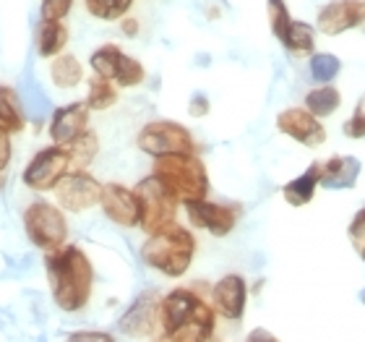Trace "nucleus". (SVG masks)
Instances as JSON below:
<instances>
[{
  "label": "nucleus",
  "instance_id": "obj_1",
  "mask_svg": "<svg viewBox=\"0 0 365 342\" xmlns=\"http://www.w3.org/2000/svg\"><path fill=\"white\" fill-rule=\"evenodd\" d=\"M217 329V311L193 288H175L160 301V340L206 342Z\"/></svg>",
  "mask_w": 365,
  "mask_h": 342
},
{
  "label": "nucleus",
  "instance_id": "obj_2",
  "mask_svg": "<svg viewBox=\"0 0 365 342\" xmlns=\"http://www.w3.org/2000/svg\"><path fill=\"white\" fill-rule=\"evenodd\" d=\"M45 274L55 306L66 313L86 308L94 293V266L78 246H63L45 256Z\"/></svg>",
  "mask_w": 365,
  "mask_h": 342
},
{
  "label": "nucleus",
  "instance_id": "obj_3",
  "mask_svg": "<svg viewBox=\"0 0 365 342\" xmlns=\"http://www.w3.org/2000/svg\"><path fill=\"white\" fill-rule=\"evenodd\" d=\"M193 256H196V238L185 225H178V222L146 236L141 246V261L149 269L173 280L188 272Z\"/></svg>",
  "mask_w": 365,
  "mask_h": 342
},
{
  "label": "nucleus",
  "instance_id": "obj_4",
  "mask_svg": "<svg viewBox=\"0 0 365 342\" xmlns=\"http://www.w3.org/2000/svg\"><path fill=\"white\" fill-rule=\"evenodd\" d=\"M152 173L180 204L209 196V173H206V165L198 157V152L160 154V157H154Z\"/></svg>",
  "mask_w": 365,
  "mask_h": 342
},
{
  "label": "nucleus",
  "instance_id": "obj_5",
  "mask_svg": "<svg viewBox=\"0 0 365 342\" xmlns=\"http://www.w3.org/2000/svg\"><path fill=\"white\" fill-rule=\"evenodd\" d=\"M63 212L66 209L61 204H50V201H31L24 209L26 238L45 253L58 251L68 243V222Z\"/></svg>",
  "mask_w": 365,
  "mask_h": 342
},
{
  "label": "nucleus",
  "instance_id": "obj_6",
  "mask_svg": "<svg viewBox=\"0 0 365 342\" xmlns=\"http://www.w3.org/2000/svg\"><path fill=\"white\" fill-rule=\"evenodd\" d=\"M267 19L274 39L287 53H292L295 58H305V55L316 53V34H319V29L308 21L292 19L284 0H267Z\"/></svg>",
  "mask_w": 365,
  "mask_h": 342
},
{
  "label": "nucleus",
  "instance_id": "obj_7",
  "mask_svg": "<svg viewBox=\"0 0 365 342\" xmlns=\"http://www.w3.org/2000/svg\"><path fill=\"white\" fill-rule=\"evenodd\" d=\"M133 191H136L138 204H141V222H138V228L144 230L146 236H152V233L175 222L180 201L162 186V181L154 173L146 175L144 181H138Z\"/></svg>",
  "mask_w": 365,
  "mask_h": 342
},
{
  "label": "nucleus",
  "instance_id": "obj_8",
  "mask_svg": "<svg viewBox=\"0 0 365 342\" xmlns=\"http://www.w3.org/2000/svg\"><path fill=\"white\" fill-rule=\"evenodd\" d=\"M73 168V160H71L68 146L53 144L39 149L34 157L29 160V165L24 168V186L37 193H47V191H55V186L63 181V175Z\"/></svg>",
  "mask_w": 365,
  "mask_h": 342
},
{
  "label": "nucleus",
  "instance_id": "obj_9",
  "mask_svg": "<svg viewBox=\"0 0 365 342\" xmlns=\"http://www.w3.org/2000/svg\"><path fill=\"white\" fill-rule=\"evenodd\" d=\"M136 146L149 157L160 154H180V152H198L193 134L182 123L175 121H152L138 131Z\"/></svg>",
  "mask_w": 365,
  "mask_h": 342
},
{
  "label": "nucleus",
  "instance_id": "obj_10",
  "mask_svg": "<svg viewBox=\"0 0 365 342\" xmlns=\"http://www.w3.org/2000/svg\"><path fill=\"white\" fill-rule=\"evenodd\" d=\"M89 66L94 74L115 81L120 89H130V86L144 84V79H146L144 63L136 61V58H130L128 53H123L120 47L113 45V42L97 47L89 58Z\"/></svg>",
  "mask_w": 365,
  "mask_h": 342
},
{
  "label": "nucleus",
  "instance_id": "obj_11",
  "mask_svg": "<svg viewBox=\"0 0 365 342\" xmlns=\"http://www.w3.org/2000/svg\"><path fill=\"white\" fill-rule=\"evenodd\" d=\"M185 214L193 228L206 230L214 238H225L237 228V222L243 217V206L240 204H227V201H206V198H196L188 201Z\"/></svg>",
  "mask_w": 365,
  "mask_h": 342
},
{
  "label": "nucleus",
  "instance_id": "obj_12",
  "mask_svg": "<svg viewBox=\"0 0 365 342\" xmlns=\"http://www.w3.org/2000/svg\"><path fill=\"white\" fill-rule=\"evenodd\" d=\"M102 186L86 168H71L63 175V181L55 186V198L66 212H86L91 206H99Z\"/></svg>",
  "mask_w": 365,
  "mask_h": 342
},
{
  "label": "nucleus",
  "instance_id": "obj_13",
  "mask_svg": "<svg viewBox=\"0 0 365 342\" xmlns=\"http://www.w3.org/2000/svg\"><path fill=\"white\" fill-rule=\"evenodd\" d=\"M360 26H365V0H329L316 14V29L324 37H339Z\"/></svg>",
  "mask_w": 365,
  "mask_h": 342
},
{
  "label": "nucleus",
  "instance_id": "obj_14",
  "mask_svg": "<svg viewBox=\"0 0 365 342\" xmlns=\"http://www.w3.org/2000/svg\"><path fill=\"white\" fill-rule=\"evenodd\" d=\"M277 131L282 136L292 139L295 144H303L308 149H316L327 141V129L321 118L308 110V107H284L279 115H277Z\"/></svg>",
  "mask_w": 365,
  "mask_h": 342
},
{
  "label": "nucleus",
  "instance_id": "obj_15",
  "mask_svg": "<svg viewBox=\"0 0 365 342\" xmlns=\"http://www.w3.org/2000/svg\"><path fill=\"white\" fill-rule=\"evenodd\" d=\"M160 301L154 290H146L130 303V308L118 321V332L125 337L160 335Z\"/></svg>",
  "mask_w": 365,
  "mask_h": 342
},
{
  "label": "nucleus",
  "instance_id": "obj_16",
  "mask_svg": "<svg viewBox=\"0 0 365 342\" xmlns=\"http://www.w3.org/2000/svg\"><path fill=\"white\" fill-rule=\"evenodd\" d=\"M99 206L110 222L118 228H138L141 222V204H138L136 191L123 186V183H105Z\"/></svg>",
  "mask_w": 365,
  "mask_h": 342
},
{
  "label": "nucleus",
  "instance_id": "obj_17",
  "mask_svg": "<svg viewBox=\"0 0 365 342\" xmlns=\"http://www.w3.org/2000/svg\"><path fill=\"white\" fill-rule=\"evenodd\" d=\"M217 316L227 321H240L245 316V306H248V285L240 274H225L209 293Z\"/></svg>",
  "mask_w": 365,
  "mask_h": 342
},
{
  "label": "nucleus",
  "instance_id": "obj_18",
  "mask_svg": "<svg viewBox=\"0 0 365 342\" xmlns=\"http://www.w3.org/2000/svg\"><path fill=\"white\" fill-rule=\"evenodd\" d=\"M89 113L91 110L86 102H73V105L58 107L53 118H50V139H53V144H73L84 131H89Z\"/></svg>",
  "mask_w": 365,
  "mask_h": 342
},
{
  "label": "nucleus",
  "instance_id": "obj_19",
  "mask_svg": "<svg viewBox=\"0 0 365 342\" xmlns=\"http://www.w3.org/2000/svg\"><path fill=\"white\" fill-rule=\"evenodd\" d=\"M363 173V162L352 154H331L327 160H319L321 188L329 191H350L358 186V178Z\"/></svg>",
  "mask_w": 365,
  "mask_h": 342
},
{
  "label": "nucleus",
  "instance_id": "obj_20",
  "mask_svg": "<svg viewBox=\"0 0 365 342\" xmlns=\"http://www.w3.org/2000/svg\"><path fill=\"white\" fill-rule=\"evenodd\" d=\"M321 188V178H319V162H311L308 168L300 175H295L292 181H287L282 186V198L287 201L289 206H308L316 196V191Z\"/></svg>",
  "mask_w": 365,
  "mask_h": 342
},
{
  "label": "nucleus",
  "instance_id": "obj_21",
  "mask_svg": "<svg viewBox=\"0 0 365 342\" xmlns=\"http://www.w3.org/2000/svg\"><path fill=\"white\" fill-rule=\"evenodd\" d=\"M68 29L63 21H50V19H42L37 29V53L42 58H50L53 61L55 55H61L68 45Z\"/></svg>",
  "mask_w": 365,
  "mask_h": 342
},
{
  "label": "nucleus",
  "instance_id": "obj_22",
  "mask_svg": "<svg viewBox=\"0 0 365 342\" xmlns=\"http://www.w3.org/2000/svg\"><path fill=\"white\" fill-rule=\"evenodd\" d=\"M50 81H53L58 89H73L84 81V66L76 55L61 53L55 55L53 63H50Z\"/></svg>",
  "mask_w": 365,
  "mask_h": 342
},
{
  "label": "nucleus",
  "instance_id": "obj_23",
  "mask_svg": "<svg viewBox=\"0 0 365 342\" xmlns=\"http://www.w3.org/2000/svg\"><path fill=\"white\" fill-rule=\"evenodd\" d=\"M303 105L308 107L316 118H329V115H334L336 110L342 107V91L331 84H319L305 94Z\"/></svg>",
  "mask_w": 365,
  "mask_h": 342
},
{
  "label": "nucleus",
  "instance_id": "obj_24",
  "mask_svg": "<svg viewBox=\"0 0 365 342\" xmlns=\"http://www.w3.org/2000/svg\"><path fill=\"white\" fill-rule=\"evenodd\" d=\"M24 126H26V118L16 89L0 86V129H6L8 134H21Z\"/></svg>",
  "mask_w": 365,
  "mask_h": 342
},
{
  "label": "nucleus",
  "instance_id": "obj_25",
  "mask_svg": "<svg viewBox=\"0 0 365 342\" xmlns=\"http://www.w3.org/2000/svg\"><path fill=\"white\" fill-rule=\"evenodd\" d=\"M118 89L120 86L115 84V81H110V79L99 76V74H94V76L89 79V91H86V105H89V110H94V113H99V110H110L113 105H118Z\"/></svg>",
  "mask_w": 365,
  "mask_h": 342
},
{
  "label": "nucleus",
  "instance_id": "obj_26",
  "mask_svg": "<svg viewBox=\"0 0 365 342\" xmlns=\"http://www.w3.org/2000/svg\"><path fill=\"white\" fill-rule=\"evenodd\" d=\"M68 152H71V160H73V168H89L91 162L97 160L99 154V139L94 131H84L81 136L68 144Z\"/></svg>",
  "mask_w": 365,
  "mask_h": 342
},
{
  "label": "nucleus",
  "instance_id": "obj_27",
  "mask_svg": "<svg viewBox=\"0 0 365 342\" xmlns=\"http://www.w3.org/2000/svg\"><path fill=\"white\" fill-rule=\"evenodd\" d=\"M84 6L99 21H120L123 16H128L133 0H84Z\"/></svg>",
  "mask_w": 365,
  "mask_h": 342
},
{
  "label": "nucleus",
  "instance_id": "obj_28",
  "mask_svg": "<svg viewBox=\"0 0 365 342\" xmlns=\"http://www.w3.org/2000/svg\"><path fill=\"white\" fill-rule=\"evenodd\" d=\"M342 71V61L334 53H313L311 55V76L319 84H331Z\"/></svg>",
  "mask_w": 365,
  "mask_h": 342
},
{
  "label": "nucleus",
  "instance_id": "obj_29",
  "mask_svg": "<svg viewBox=\"0 0 365 342\" xmlns=\"http://www.w3.org/2000/svg\"><path fill=\"white\" fill-rule=\"evenodd\" d=\"M342 134L347 139H365V94L358 99V105H355V110H352V115L344 121L342 126Z\"/></svg>",
  "mask_w": 365,
  "mask_h": 342
},
{
  "label": "nucleus",
  "instance_id": "obj_30",
  "mask_svg": "<svg viewBox=\"0 0 365 342\" xmlns=\"http://www.w3.org/2000/svg\"><path fill=\"white\" fill-rule=\"evenodd\" d=\"M347 238H350V243H352V251L365 261V206L358 209L355 217H352L350 228H347Z\"/></svg>",
  "mask_w": 365,
  "mask_h": 342
},
{
  "label": "nucleus",
  "instance_id": "obj_31",
  "mask_svg": "<svg viewBox=\"0 0 365 342\" xmlns=\"http://www.w3.org/2000/svg\"><path fill=\"white\" fill-rule=\"evenodd\" d=\"M73 0H42V19L50 21H63L71 14Z\"/></svg>",
  "mask_w": 365,
  "mask_h": 342
},
{
  "label": "nucleus",
  "instance_id": "obj_32",
  "mask_svg": "<svg viewBox=\"0 0 365 342\" xmlns=\"http://www.w3.org/2000/svg\"><path fill=\"white\" fill-rule=\"evenodd\" d=\"M190 118H206L209 115V97L206 94H193L188 102Z\"/></svg>",
  "mask_w": 365,
  "mask_h": 342
},
{
  "label": "nucleus",
  "instance_id": "obj_33",
  "mask_svg": "<svg viewBox=\"0 0 365 342\" xmlns=\"http://www.w3.org/2000/svg\"><path fill=\"white\" fill-rule=\"evenodd\" d=\"M11 134H8L6 129H0V173H3V170L8 168V162H11V152H14V149H11Z\"/></svg>",
  "mask_w": 365,
  "mask_h": 342
},
{
  "label": "nucleus",
  "instance_id": "obj_34",
  "mask_svg": "<svg viewBox=\"0 0 365 342\" xmlns=\"http://www.w3.org/2000/svg\"><path fill=\"white\" fill-rule=\"evenodd\" d=\"M120 29H123V34H125V37H136L138 29H141V24H138L133 16H123V19H120Z\"/></svg>",
  "mask_w": 365,
  "mask_h": 342
},
{
  "label": "nucleus",
  "instance_id": "obj_35",
  "mask_svg": "<svg viewBox=\"0 0 365 342\" xmlns=\"http://www.w3.org/2000/svg\"><path fill=\"white\" fill-rule=\"evenodd\" d=\"M68 337L71 340H113V335H107V332H73Z\"/></svg>",
  "mask_w": 365,
  "mask_h": 342
},
{
  "label": "nucleus",
  "instance_id": "obj_36",
  "mask_svg": "<svg viewBox=\"0 0 365 342\" xmlns=\"http://www.w3.org/2000/svg\"><path fill=\"white\" fill-rule=\"evenodd\" d=\"M248 340H274V335L272 332H267V329H253L251 335H248Z\"/></svg>",
  "mask_w": 365,
  "mask_h": 342
},
{
  "label": "nucleus",
  "instance_id": "obj_37",
  "mask_svg": "<svg viewBox=\"0 0 365 342\" xmlns=\"http://www.w3.org/2000/svg\"><path fill=\"white\" fill-rule=\"evenodd\" d=\"M360 301H363V303H365V290H363V293H360Z\"/></svg>",
  "mask_w": 365,
  "mask_h": 342
}]
</instances>
